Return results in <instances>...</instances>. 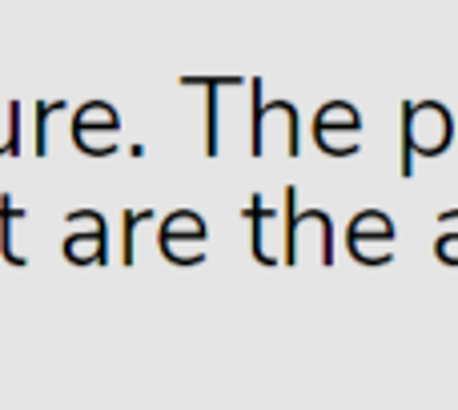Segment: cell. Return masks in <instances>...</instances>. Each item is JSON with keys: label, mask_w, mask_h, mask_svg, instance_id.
Wrapping results in <instances>:
<instances>
[{"label": "cell", "mask_w": 458, "mask_h": 410, "mask_svg": "<svg viewBox=\"0 0 458 410\" xmlns=\"http://www.w3.org/2000/svg\"><path fill=\"white\" fill-rule=\"evenodd\" d=\"M346 245L354 253V261H362V266H386L394 258V221L382 209H362L350 221Z\"/></svg>", "instance_id": "obj_5"}, {"label": "cell", "mask_w": 458, "mask_h": 410, "mask_svg": "<svg viewBox=\"0 0 458 410\" xmlns=\"http://www.w3.org/2000/svg\"><path fill=\"white\" fill-rule=\"evenodd\" d=\"M314 141L330 158H354L362 145V125H314Z\"/></svg>", "instance_id": "obj_6"}, {"label": "cell", "mask_w": 458, "mask_h": 410, "mask_svg": "<svg viewBox=\"0 0 458 410\" xmlns=\"http://www.w3.org/2000/svg\"><path fill=\"white\" fill-rule=\"evenodd\" d=\"M253 158L266 153H282V158H298L301 153V125L298 109L290 101H261V81H253Z\"/></svg>", "instance_id": "obj_3"}, {"label": "cell", "mask_w": 458, "mask_h": 410, "mask_svg": "<svg viewBox=\"0 0 458 410\" xmlns=\"http://www.w3.org/2000/svg\"><path fill=\"white\" fill-rule=\"evenodd\" d=\"M330 266L334 261V221L322 209H298L290 229V258L285 266Z\"/></svg>", "instance_id": "obj_4"}, {"label": "cell", "mask_w": 458, "mask_h": 410, "mask_svg": "<svg viewBox=\"0 0 458 410\" xmlns=\"http://www.w3.org/2000/svg\"><path fill=\"white\" fill-rule=\"evenodd\" d=\"M438 226H443V234H438V242H435L438 261H446V266H458V209L438 213Z\"/></svg>", "instance_id": "obj_7"}, {"label": "cell", "mask_w": 458, "mask_h": 410, "mask_svg": "<svg viewBox=\"0 0 458 410\" xmlns=\"http://www.w3.org/2000/svg\"><path fill=\"white\" fill-rule=\"evenodd\" d=\"M454 137L451 113L438 101H403V177H414V161L446 153Z\"/></svg>", "instance_id": "obj_1"}, {"label": "cell", "mask_w": 458, "mask_h": 410, "mask_svg": "<svg viewBox=\"0 0 458 410\" xmlns=\"http://www.w3.org/2000/svg\"><path fill=\"white\" fill-rule=\"evenodd\" d=\"M250 221H253V258L261 266H282L290 258V229H293V213H298V190L285 185L282 205H269L266 198L250 201Z\"/></svg>", "instance_id": "obj_2"}]
</instances>
